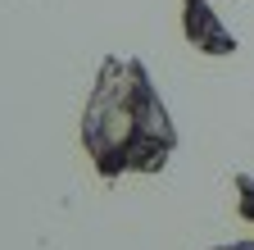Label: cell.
<instances>
[{
  "label": "cell",
  "instance_id": "6da1fadb",
  "mask_svg": "<svg viewBox=\"0 0 254 250\" xmlns=\"http://www.w3.org/2000/svg\"><path fill=\"white\" fill-rule=\"evenodd\" d=\"M82 146L100 177L159 173L177 150V128L141 59H105L82 109Z\"/></svg>",
  "mask_w": 254,
  "mask_h": 250
},
{
  "label": "cell",
  "instance_id": "7a4b0ae2",
  "mask_svg": "<svg viewBox=\"0 0 254 250\" xmlns=\"http://www.w3.org/2000/svg\"><path fill=\"white\" fill-rule=\"evenodd\" d=\"M182 27H186V41L195 46V50H204V55H232L236 50V37L222 27V18L213 14L209 0H186Z\"/></svg>",
  "mask_w": 254,
  "mask_h": 250
},
{
  "label": "cell",
  "instance_id": "3957f363",
  "mask_svg": "<svg viewBox=\"0 0 254 250\" xmlns=\"http://www.w3.org/2000/svg\"><path fill=\"white\" fill-rule=\"evenodd\" d=\"M236 191H241V218H250V223H254V177H250V173L236 177Z\"/></svg>",
  "mask_w": 254,
  "mask_h": 250
},
{
  "label": "cell",
  "instance_id": "277c9868",
  "mask_svg": "<svg viewBox=\"0 0 254 250\" xmlns=\"http://www.w3.org/2000/svg\"><path fill=\"white\" fill-rule=\"evenodd\" d=\"M213 250H254V241H236V246H213Z\"/></svg>",
  "mask_w": 254,
  "mask_h": 250
}]
</instances>
